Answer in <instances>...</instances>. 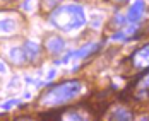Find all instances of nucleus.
<instances>
[{
	"mask_svg": "<svg viewBox=\"0 0 149 121\" xmlns=\"http://www.w3.org/2000/svg\"><path fill=\"white\" fill-rule=\"evenodd\" d=\"M149 96V72L135 84V97H146Z\"/></svg>",
	"mask_w": 149,
	"mask_h": 121,
	"instance_id": "0eeeda50",
	"label": "nucleus"
},
{
	"mask_svg": "<svg viewBox=\"0 0 149 121\" xmlns=\"http://www.w3.org/2000/svg\"><path fill=\"white\" fill-rule=\"evenodd\" d=\"M45 121H91V114L84 109L70 107V109H58L43 116Z\"/></svg>",
	"mask_w": 149,
	"mask_h": 121,
	"instance_id": "7ed1b4c3",
	"label": "nucleus"
},
{
	"mask_svg": "<svg viewBox=\"0 0 149 121\" xmlns=\"http://www.w3.org/2000/svg\"><path fill=\"white\" fill-rule=\"evenodd\" d=\"M0 121H10V120H9V116H0Z\"/></svg>",
	"mask_w": 149,
	"mask_h": 121,
	"instance_id": "f3484780",
	"label": "nucleus"
},
{
	"mask_svg": "<svg viewBox=\"0 0 149 121\" xmlns=\"http://www.w3.org/2000/svg\"><path fill=\"white\" fill-rule=\"evenodd\" d=\"M62 0H41V9L45 10V12H52V10H55V7L58 5Z\"/></svg>",
	"mask_w": 149,
	"mask_h": 121,
	"instance_id": "f8f14e48",
	"label": "nucleus"
},
{
	"mask_svg": "<svg viewBox=\"0 0 149 121\" xmlns=\"http://www.w3.org/2000/svg\"><path fill=\"white\" fill-rule=\"evenodd\" d=\"M10 58L14 63H22V61L26 60V56H24V51L22 50H19V48H15L12 50V55H10Z\"/></svg>",
	"mask_w": 149,
	"mask_h": 121,
	"instance_id": "ddd939ff",
	"label": "nucleus"
},
{
	"mask_svg": "<svg viewBox=\"0 0 149 121\" xmlns=\"http://www.w3.org/2000/svg\"><path fill=\"white\" fill-rule=\"evenodd\" d=\"M46 48H48V51L50 53H60L63 48H65V41L60 38V36H50L48 38V41H46Z\"/></svg>",
	"mask_w": 149,
	"mask_h": 121,
	"instance_id": "423d86ee",
	"label": "nucleus"
},
{
	"mask_svg": "<svg viewBox=\"0 0 149 121\" xmlns=\"http://www.w3.org/2000/svg\"><path fill=\"white\" fill-rule=\"evenodd\" d=\"M15 31L14 19H2L0 21V34H12Z\"/></svg>",
	"mask_w": 149,
	"mask_h": 121,
	"instance_id": "9d476101",
	"label": "nucleus"
},
{
	"mask_svg": "<svg viewBox=\"0 0 149 121\" xmlns=\"http://www.w3.org/2000/svg\"><path fill=\"white\" fill-rule=\"evenodd\" d=\"M110 2H115V3H125L127 0H110Z\"/></svg>",
	"mask_w": 149,
	"mask_h": 121,
	"instance_id": "dca6fc26",
	"label": "nucleus"
},
{
	"mask_svg": "<svg viewBox=\"0 0 149 121\" xmlns=\"http://www.w3.org/2000/svg\"><path fill=\"white\" fill-rule=\"evenodd\" d=\"M0 2H5V3H9V2H14V0H0Z\"/></svg>",
	"mask_w": 149,
	"mask_h": 121,
	"instance_id": "a211bd4d",
	"label": "nucleus"
},
{
	"mask_svg": "<svg viewBox=\"0 0 149 121\" xmlns=\"http://www.w3.org/2000/svg\"><path fill=\"white\" fill-rule=\"evenodd\" d=\"M130 63H132V68H135L137 72H142V70L149 68V45L137 50L130 56Z\"/></svg>",
	"mask_w": 149,
	"mask_h": 121,
	"instance_id": "20e7f679",
	"label": "nucleus"
},
{
	"mask_svg": "<svg viewBox=\"0 0 149 121\" xmlns=\"http://www.w3.org/2000/svg\"><path fill=\"white\" fill-rule=\"evenodd\" d=\"M50 22L62 31H70L82 28L86 22L84 9L81 5H63L50 12Z\"/></svg>",
	"mask_w": 149,
	"mask_h": 121,
	"instance_id": "f03ea898",
	"label": "nucleus"
},
{
	"mask_svg": "<svg viewBox=\"0 0 149 121\" xmlns=\"http://www.w3.org/2000/svg\"><path fill=\"white\" fill-rule=\"evenodd\" d=\"M111 120L113 121H132V113L125 107H117L111 114Z\"/></svg>",
	"mask_w": 149,
	"mask_h": 121,
	"instance_id": "1a4fd4ad",
	"label": "nucleus"
},
{
	"mask_svg": "<svg viewBox=\"0 0 149 121\" xmlns=\"http://www.w3.org/2000/svg\"><path fill=\"white\" fill-rule=\"evenodd\" d=\"M38 55H40V46L36 43H33V41H26V45H24V56H26V60L34 61L38 58Z\"/></svg>",
	"mask_w": 149,
	"mask_h": 121,
	"instance_id": "6e6552de",
	"label": "nucleus"
},
{
	"mask_svg": "<svg viewBox=\"0 0 149 121\" xmlns=\"http://www.w3.org/2000/svg\"><path fill=\"white\" fill-rule=\"evenodd\" d=\"M0 72H2V74H3V72H5V65H3V63H2V61H0Z\"/></svg>",
	"mask_w": 149,
	"mask_h": 121,
	"instance_id": "2eb2a0df",
	"label": "nucleus"
},
{
	"mask_svg": "<svg viewBox=\"0 0 149 121\" xmlns=\"http://www.w3.org/2000/svg\"><path fill=\"white\" fill-rule=\"evenodd\" d=\"M15 104H17V101H10V102L3 104V107H10V106H15Z\"/></svg>",
	"mask_w": 149,
	"mask_h": 121,
	"instance_id": "4468645a",
	"label": "nucleus"
},
{
	"mask_svg": "<svg viewBox=\"0 0 149 121\" xmlns=\"http://www.w3.org/2000/svg\"><path fill=\"white\" fill-rule=\"evenodd\" d=\"M98 48H100V45H98V43H93V45L84 46V48H81V50L77 51V56H81V58H84V56H89L91 53L98 51Z\"/></svg>",
	"mask_w": 149,
	"mask_h": 121,
	"instance_id": "9b49d317",
	"label": "nucleus"
},
{
	"mask_svg": "<svg viewBox=\"0 0 149 121\" xmlns=\"http://www.w3.org/2000/svg\"><path fill=\"white\" fill-rule=\"evenodd\" d=\"M144 9H146V3H144V0H137L134 5L130 7L127 19H129L130 22H137V21L142 17V14H144Z\"/></svg>",
	"mask_w": 149,
	"mask_h": 121,
	"instance_id": "39448f33",
	"label": "nucleus"
},
{
	"mask_svg": "<svg viewBox=\"0 0 149 121\" xmlns=\"http://www.w3.org/2000/svg\"><path fill=\"white\" fill-rule=\"evenodd\" d=\"M82 91V84L79 80H69L58 85L50 87L48 91L40 97V106L43 107H55L72 101L79 92Z\"/></svg>",
	"mask_w": 149,
	"mask_h": 121,
	"instance_id": "f257e3e1",
	"label": "nucleus"
}]
</instances>
